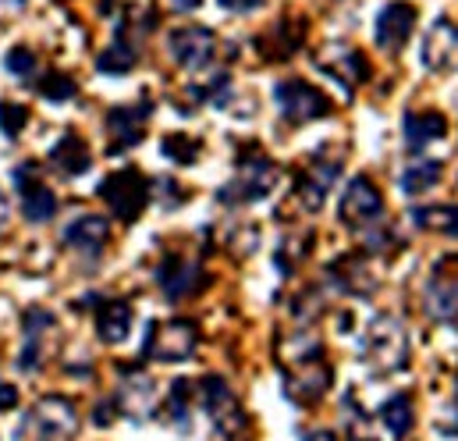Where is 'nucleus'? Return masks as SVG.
Segmentation results:
<instances>
[{
	"label": "nucleus",
	"mask_w": 458,
	"mask_h": 441,
	"mask_svg": "<svg viewBox=\"0 0 458 441\" xmlns=\"http://www.w3.org/2000/svg\"><path fill=\"white\" fill-rule=\"evenodd\" d=\"M380 420L387 424V431H391L394 438H405V435L412 431V424H416V417H412V399H409V395H391V399L380 406Z\"/></svg>",
	"instance_id": "obj_27"
},
{
	"label": "nucleus",
	"mask_w": 458,
	"mask_h": 441,
	"mask_svg": "<svg viewBox=\"0 0 458 441\" xmlns=\"http://www.w3.org/2000/svg\"><path fill=\"white\" fill-rule=\"evenodd\" d=\"M441 175H445V164L441 160H412L405 171H402V193L405 196H420V193H427V189H434L437 182H441Z\"/></svg>",
	"instance_id": "obj_26"
},
{
	"label": "nucleus",
	"mask_w": 458,
	"mask_h": 441,
	"mask_svg": "<svg viewBox=\"0 0 458 441\" xmlns=\"http://www.w3.org/2000/svg\"><path fill=\"white\" fill-rule=\"evenodd\" d=\"M14 406H18V385H4L0 381V413H7Z\"/></svg>",
	"instance_id": "obj_35"
},
{
	"label": "nucleus",
	"mask_w": 458,
	"mask_h": 441,
	"mask_svg": "<svg viewBox=\"0 0 458 441\" xmlns=\"http://www.w3.org/2000/svg\"><path fill=\"white\" fill-rule=\"evenodd\" d=\"M362 352L377 370H398L405 367L409 356V342L405 331L394 317H373V324L362 334Z\"/></svg>",
	"instance_id": "obj_6"
},
{
	"label": "nucleus",
	"mask_w": 458,
	"mask_h": 441,
	"mask_svg": "<svg viewBox=\"0 0 458 441\" xmlns=\"http://www.w3.org/2000/svg\"><path fill=\"white\" fill-rule=\"evenodd\" d=\"M338 218H342L348 228H362V231L384 224V196H380V189H377L369 178H362V175L352 178L342 193Z\"/></svg>",
	"instance_id": "obj_8"
},
{
	"label": "nucleus",
	"mask_w": 458,
	"mask_h": 441,
	"mask_svg": "<svg viewBox=\"0 0 458 441\" xmlns=\"http://www.w3.org/2000/svg\"><path fill=\"white\" fill-rule=\"evenodd\" d=\"M196 349H199V328H196L192 321L149 324L146 342H142V356L160 359V363H182V359H192Z\"/></svg>",
	"instance_id": "obj_5"
},
{
	"label": "nucleus",
	"mask_w": 458,
	"mask_h": 441,
	"mask_svg": "<svg viewBox=\"0 0 458 441\" xmlns=\"http://www.w3.org/2000/svg\"><path fill=\"white\" fill-rule=\"evenodd\" d=\"M7 218H11V207H7V196H4V189H0V228L7 224Z\"/></svg>",
	"instance_id": "obj_39"
},
{
	"label": "nucleus",
	"mask_w": 458,
	"mask_h": 441,
	"mask_svg": "<svg viewBox=\"0 0 458 441\" xmlns=\"http://www.w3.org/2000/svg\"><path fill=\"white\" fill-rule=\"evenodd\" d=\"M107 238H111V224H107V218H100V214H79V218L64 228V246L75 249V253H82V256L104 253Z\"/></svg>",
	"instance_id": "obj_18"
},
{
	"label": "nucleus",
	"mask_w": 458,
	"mask_h": 441,
	"mask_svg": "<svg viewBox=\"0 0 458 441\" xmlns=\"http://www.w3.org/2000/svg\"><path fill=\"white\" fill-rule=\"evenodd\" d=\"M153 399H157V388L153 381L142 374V370H121V388H117V406L124 417H135L142 420L149 410H153Z\"/></svg>",
	"instance_id": "obj_19"
},
{
	"label": "nucleus",
	"mask_w": 458,
	"mask_h": 441,
	"mask_svg": "<svg viewBox=\"0 0 458 441\" xmlns=\"http://www.w3.org/2000/svg\"><path fill=\"white\" fill-rule=\"evenodd\" d=\"M423 307L437 321H458V260L437 264L423 289Z\"/></svg>",
	"instance_id": "obj_11"
},
{
	"label": "nucleus",
	"mask_w": 458,
	"mask_h": 441,
	"mask_svg": "<svg viewBox=\"0 0 458 441\" xmlns=\"http://www.w3.org/2000/svg\"><path fill=\"white\" fill-rule=\"evenodd\" d=\"M135 61H139V43H135V36H128L124 29H117L114 43L97 57V68H100L104 75H128V72L135 68Z\"/></svg>",
	"instance_id": "obj_24"
},
{
	"label": "nucleus",
	"mask_w": 458,
	"mask_h": 441,
	"mask_svg": "<svg viewBox=\"0 0 458 441\" xmlns=\"http://www.w3.org/2000/svg\"><path fill=\"white\" fill-rule=\"evenodd\" d=\"M327 274L335 278V285H338L342 292H369V289H373V278L362 274V267H359L355 256H344L338 264H331Z\"/></svg>",
	"instance_id": "obj_29"
},
{
	"label": "nucleus",
	"mask_w": 458,
	"mask_h": 441,
	"mask_svg": "<svg viewBox=\"0 0 458 441\" xmlns=\"http://www.w3.org/2000/svg\"><path fill=\"white\" fill-rule=\"evenodd\" d=\"M412 224L458 238V207H416L412 211Z\"/></svg>",
	"instance_id": "obj_28"
},
{
	"label": "nucleus",
	"mask_w": 458,
	"mask_h": 441,
	"mask_svg": "<svg viewBox=\"0 0 458 441\" xmlns=\"http://www.w3.org/2000/svg\"><path fill=\"white\" fill-rule=\"evenodd\" d=\"M455 57H458V25L448 22V18H441V22H434V29H430V36L423 43V65L434 68V72H445V68L455 65Z\"/></svg>",
	"instance_id": "obj_21"
},
{
	"label": "nucleus",
	"mask_w": 458,
	"mask_h": 441,
	"mask_svg": "<svg viewBox=\"0 0 458 441\" xmlns=\"http://www.w3.org/2000/svg\"><path fill=\"white\" fill-rule=\"evenodd\" d=\"M342 175V157H313L306 175H299V200L306 211H320L324 207V196L331 193L335 178Z\"/></svg>",
	"instance_id": "obj_16"
},
{
	"label": "nucleus",
	"mask_w": 458,
	"mask_h": 441,
	"mask_svg": "<svg viewBox=\"0 0 458 441\" xmlns=\"http://www.w3.org/2000/svg\"><path fill=\"white\" fill-rule=\"evenodd\" d=\"M274 182H277V164L267 160L263 153H252V157L238 160V175L217 193V200L221 203H252V200L270 196Z\"/></svg>",
	"instance_id": "obj_4"
},
{
	"label": "nucleus",
	"mask_w": 458,
	"mask_h": 441,
	"mask_svg": "<svg viewBox=\"0 0 458 441\" xmlns=\"http://www.w3.org/2000/svg\"><path fill=\"white\" fill-rule=\"evenodd\" d=\"M171 4H174L178 11H196V7L203 4V0H171Z\"/></svg>",
	"instance_id": "obj_40"
},
{
	"label": "nucleus",
	"mask_w": 458,
	"mask_h": 441,
	"mask_svg": "<svg viewBox=\"0 0 458 441\" xmlns=\"http://www.w3.org/2000/svg\"><path fill=\"white\" fill-rule=\"evenodd\" d=\"M47 160H50V164H54L61 175H68V178L86 175V171H89V164H93L86 139H82V135H75V132H64V135H61V139L50 146Z\"/></svg>",
	"instance_id": "obj_22"
},
{
	"label": "nucleus",
	"mask_w": 458,
	"mask_h": 441,
	"mask_svg": "<svg viewBox=\"0 0 458 441\" xmlns=\"http://www.w3.org/2000/svg\"><path fill=\"white\" fill-rule=\"evenodd\" d=\"M263 0H221V7H228L234 14H245V11H256Z\"/></svg>",
	"instance_id": "obj_36"
},
{
	"label": "nucleus",
	"mask_w": 458,
	"mask_h": 441,
	"mask_svg": "<svg viewBox=\"0 0 458 441\" xmlns=\"http://www.w3.org/2000/svg\"><path fill=\"white\" fill-rule=\"evenodd\" d=\"M153 114V104H128V108L107 110L104 125H107V135H111V153L121 150H131L142 143L146 135V117Z\"/></svg>",
	"instance_id": "obj_13"
},
{
	"label": "nucleus",
	"mask_w": 458,
	"mask_h": 441,
	"mask_svg": "<svg viewBox=\"0 0 458 441\" xmlns=\"http://www.w3.org/2000/svg\"><path fill=\"white\" fill-rule=\"evenodd\" d=\"M320 68H324L327 75L342 79L344 90H355L359 82L369 79V65H366V57H362L359 50L344 47V43H335L327 54H320Z\"/></svg>",
	"instance_id": "obj_20"
},
{
	"label": "nucleus",
	"mask_w": 458,
	"mask_h": 441,
	"mask_svg": "<svg viewBox=\"0 0 458 441\" xmlns=\"http://www.w3.org/2000/svg\"><path fill=\"white\" fill-rule=\"evenodd\" d=\"M4 68L14 75V79H32L39 72V57L29 50V47H11L7 57H4Z\"/></svg>",
	"instance_id": "obj_33"
},
{
	"label": "nucleus",
	"mask_w": 458,
	"mask_h": 441,
	"mask_svg": "<svg viewBox=\"0 0 458 441\" xmlns=\"http://www.w3.org/2000/svg\"><path fill=\"white\" fill-rule=\"evenodd\" d=\"M157 281H160L164 296H167L171 303H178V299H185V296H196V292L207 285V274H203V267H199L196 260L171 253V256L160 264Z\"/></svg>",
	"instance_id": "obj_12"
},
{
	"label": "nucleus",
	"mask_w": 458,
	"mask_h": 441,
	"mask_svg": "<svg viewBox=\"0 0 458 441\" xmlns=\"http://www.w3.org/2000/svg\"><path fill=\"white\" fill-rule=\"evenodd\" d=\"M412 29H416V7L405 4V0H394V4H387V7L377 14L373 36H377V43H380L384 50H402V47L409 43Z\"/></svg>",
	"instance_id": "obj_15"
},
{
	"label": "nucleus",
	"mask_w": 458,
	"mask_h": 441,
	"mask_svg": "<svg viewBox=\"0 0 458 441\" xmlns=\"http://www.w3.org/2000/svg\"><path fill=\"white\" fill-rule=\"evenodd\" d=\"M199 395H203V406H207V413H210V420H214L217 431L234 435L238 428H245V413H242V406L234 402L231 388L221 377H207L203 388H199Z\"/></svg>",
	"instance_id": "obj_14"
},
{
	"label": "nucleus",
	"mask_w": 458,
	"mask_h": 441,
	"mask_svg": "<svg viewBox=\"0 0 458 441\" xmlns=\"http://www.w3.org/2000/svg\"><path fill=\"white\" fill-rule=\"evenodd\" d=\"M97 196L111 207V214L121 220H135L146 203H149V182L139 168H121L114 175H107L97 189Z\"/></svg>",
	"instance_id": "obj_3"
},
{
	"label": "nucleus",
	"mask_w": 458,
	"mask_h": 441,
	"mask_svg": "<svg viewBox=\"0 0 458 441\" xmlns=\"http://www.w3.org/2000/svg\"><path fill=\"white\" fill-rule=\"evenodd\" d=\"M7 4H11V7H25V0H7Z\"/></svg>",
	"instance_id": "obj_41"
},
{
	"label": "nucleus",
	"mask_w": 458,
	"mask_h": 441,
	"mask_svg": "<svg viewBox=\"0 0 458 441\" xmlns=\"http://www.w3.org/2000/svg\"><path fill=\"white\" fill-rule=\"evenodd\" d=\"M167 50L185 72H207L217 57V36L203 25H182L167 36Z\"/></svg>",
	"instance_id": "obj_9"
},
{
	"label": "nucleus",
	"mask_w": 458,
	"mask_h": 441,
	"mask_svg": "<svg viewBox=\"0 0 458 441\" xmlns=\"http://www.w3.org/2000/svg\"><path fill=\"white\" fill-rule=\"evenodd\" d=\"M274 100L277 110L292 121V125H302V121H313V117H327L331 114V100L327 93H320L317 86L302 82V79H284L274 86Z\"/></svg>",
	"instance_id": "obj_7"
},
{
	"label": "nucleus",
	"mask_w": 458,
	"mask_h": 441,
	"mask_svg": "<svg viewBox=\"0 0 458 441\" xmlns=\"http://www.w3.org/2000/svg\"><path fill=\"white\" fill-rule=\"evenodd\" d=\"M189 402H192V385H189V381H174V385H171V395H167V420H171L178 431H189V428H192Z\"/></svg>",
	"instance_id": "obj_30"
},
{
	"label": "nucleus",
	"mask_w": 458,
	"mask_h": 441,
	"mask_svg": "<svg viewBox=\"0 0 458 441\" xmlns=\"http://www.w3.org/2000/svg\"><path fill=\"white\" fill-rule=\"evenodd\" d=\"M160 150H164V157H171L174 164H196L203 143L192 139V135H185V132H174V135H167V139L160 143Z\"/></svg>",
	"instance_id": "obj_31"
},
{
	"label": "nucleus",
	"mask_w": 458,
	"mask_h": 441,
	"mask_svg": "<svg viewBox=\"0 0 458 441\" xmlns=\"http://www.w3.org/2000/svg\"><path fill=\"white\" fill-rule=\"evenodd\" d=\"M448 121L437 110H409L405 114V143L412 150H423L427 143H437L445 135Z\"/></svg>",
	"instance_id": "obj_25"
},
{
	"label": "nucleus",
	"mask_w": 458,
	"mask_h": 441,
	"mask_svg": "<svg viewBox=\"0 0 458 441\" xmlns=\"http://www.w3.org/2000/svg\"><path fill=\"white\" fill-rule=\"evenodd\" d=\"M21 324H25V328H21L25 345H21V352H18V367H21L25 374H32V370L43 363V356H47V334L57 331V321H54V314H47V310H29Z\"/></svg>",
	"instance_id": "obj_17"
},
{
	"label": "nucleus",
	"mask_w": 458,
	"mask_h": 441,
	"mask_svg": "<svg viewBox=\"0 0 458 441\" xmlns=\"http://www.w3.org/2000/svg\"><path fill=\"white\" fill-rule=\"evenodd\" d=\"M302 441H338V438H335L331 431H310V435H306Z\"/></svg>",
	"instance_id": "obj_38"
},
{
	"label": "nucleus",
	"mask_w": 458,
	"mask_h": 441,
	"mask_svg": "<svg viewBox=\"0 0 458 441\" xmlns=\"http://www.w3.org/2000/svg\"><path fill=\"white\" fill-rule=\"evenodd\" d=\"M128 331H131V303H124V299L100 303V310H97V334L107 345H117V342L128 338Z\"/></svg>",
	"instance_id": "obj_23"
},
{
	"label": "nucleus",
	"mask_w": 458,
	"mask_h": 441,
	"mask_svg": "<svg viewBox=\"0 0 458 441\" xmlns=\"http://www.w3.org/2000/svg\"><path fill=\"white\" fill-rule=\"evenodd\" d=\"M25 125H29V108L11 104V100H0V132L7 139H18L25 132Z\"/></svg>",
	"instance_id": "obj_34"
},
{
	"label": "nucleus",
	"mask_w": 458,
	"mask_h": 441,
	"mask_svg": "<svg viewBox=\"0 0 458 441\" xmlns=\"http://www.w3.org/2000/svg\"><path fill=\"white\" fill-rule=\"evenodd\" d=\"M11 178H14V189H18V196H21V214H25V220L43 224V220H50L57 214V196H54L50 186L39 178V164H36V160L18 164V168L11 171Z\"/></svg>",
	"instance_id": "obj_10"
},
{
	"label": "nucleus",
	"mask_w": 458,
	"mask_h": 441,
	"mask_svg": "<svg viewBox=\"0 0 458 441\" xmlns=\"http://www.w3.org/2000/svg\"><path fill=\"white\" fill-rule=\"evenodd\" d=\"M93 420H97L100 428H107V424L114 420V417H111V402H97V417H93Z\"/></svg>",
	"instance_id": "obj_37"
},
{
	"label": "nucleus",
	"mask_w": 458,
	"mask_h": 441,
	"mask_svg": "<svg viewBox=\"0 0 458 441\" xmlns=\"http://www.w3.org/2000/svg\"><path fill=\"white\" fill-rule=\"evenodd\" d=\"M79 431V410L64 395L39 399L21 424L14 428V441H72Z\"/></svg>",
	"instance_id": "obj_2"
},
{
	"label": "nucleus",
	"mask_w": 458,
	"mask_h": 441,
	"mask_svg": "<svg viewBox=\"0 0 458 441\" xmlns=\"http://www.w3.org/2000/svg\"><path fill=\"white\" fill-rule=\"evenodd\" d=\"M39 93H43L50 104H68V100H75L79 86H75V79L64 75V72H47V79L39 82Z\"/></svg>",
	"instance_id": "obj_32"
},
{
	"label": "nucleus",
	"mask_w": 458,
	"mask_h": 441,
	"mask_svg": "<svg viewBox=\"0 0 458 441\" xmlns=\"http://www.w3.org/2000/svg\"><path fill=\"white\" fill-rule=\"evenodd\" d=\"M295 342H299V352H284V392H288V399L310 406L327 392L331 367L313 334H299Z\"/></svg>",
	"instance_id": "obj_1"
}]
</instances>
